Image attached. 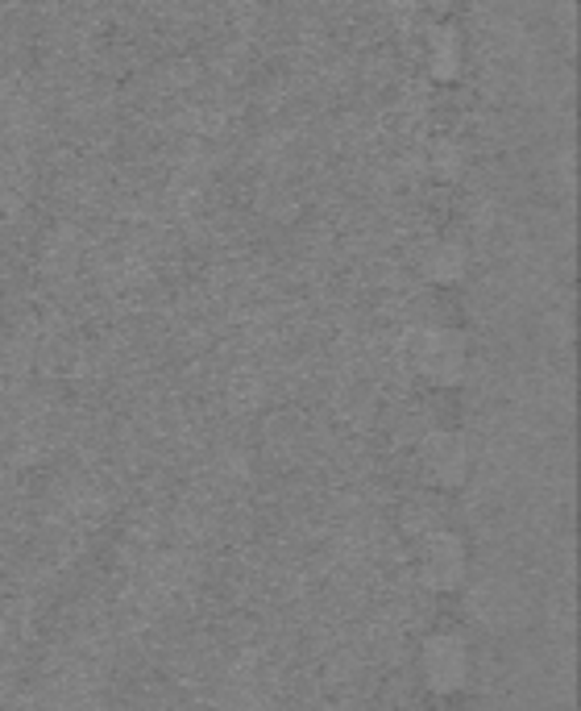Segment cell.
I'll return each mask as SVG.
<instances>
[{"instance_id": "obj_1", "label": "cell", "mask_w": 581, "mask_h": 711, "mask_svg": "<svg viewBox=\"0 0 581 711\" xmlns=\"http://www.w3.org/2000/svg\"><path fill=\"white\" fill-rule=\"evenodd\" d=\"M419 371H428L432 379H457L462 375V346L444 329H432L419 341Z\"/></svg>"}, {"instance_id": "obj_2", "label": "cell", "mask_w": 581, "mask_h": 711, "mask_svg": "<svg viewBox=\"0 0 581 711\" xmlns=\"http://www.w3.org/2000/svg\"><path fill=\"white\" fill-rule=\"evenodd\" d=\"M462 546H457V537H449V533H441L432 546H428V553H424V574L437 583V587H453L457 578H462Z\"/></svg>"}, {"instance_id": "obj_3", "label": "cell", "mask_w": 581, "mask_h": 711, "mask_svg": "<svg viewBox=\"0 0 581 711\" xmlns=\"http://www.w3.org/2000/svg\"><path fill=\"white\" fill-rule=\"evenodd\" d=\"M428 674H432V683H437V687H453V683L465 674L462 640H453V637L437 640V645L428 649Z\"/></svg>"}, {"instance_id": "obj_4", "label": "cell", "mask_w": 581, "mask_h": 711, "mask_svg": "<svg viewBox=\"0 0 581 711\" xmlns=\"http://www.w3.org/2000/svg\"><path fill=\"white\" fill-rule=\"evenodd\" d=\"M424 458H428V471L441 474V478H462L465 474V450L453 433H437V437L428 441Z\"/></svg>"}, {"instance_id": "obj_5", "label": "cell", "mask_w": 581, "mask_h": 711, "mask_svg": "<svg viewBox=\"0 0 581 711\" xmlns=\"http://www.w3.org/2000/svg\"><path fill=\"white\" fill-rule=\"evenodd\" d=\"M457 250H437L432 254V266H428V275H437V279H453L457 275Z\"/></svg>"}]
</instances>
